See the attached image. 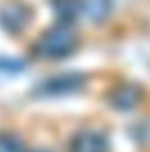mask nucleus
<instances>
[{"instance_id": "nucleus-7", "label": "nucleus", "mask_w": 150, "mask_h": 152, "mask_svg": "<svg viewBox=\"0 0 150 152\" xmlns=\"http://www.w3.org/2000/svg\"><path fill=\"white\" fill-rule=\"evenodd\" d=\"M53 9L58 21L73 25L81 12V0H53Z\"/></svg>"}, {"instance_id": "nucleus-4", "label": "nucleus", "mask_w": 150, "mask_h": 152, "mask_svg": "<svg viewBox=\"0 0 150 152\" xmlns=\"http://www.w3.org/2000/svg\"><path fill=\"white\" fill-rule=\"evenodd\" d=\"M30 16L32 14H30V11L25 5H21V4H9L0 12V25L7 32L14 34V32H20V30H23L27 27V23L30 21Z\"/></svg>"}, {"instance_id": "nucleus-5", "label": "nucleus", "mask_w": 150, "mask_h": 152, "mask_svg": "<svg viewBox=\"0 0 150 152\" xmlns=\"http://www.w3.org/2000/svg\"><path fill=\"white\" fill-rule=\"evenodd\" d=\"M141 99V92L134 85H122L115 88L110 96V103L117 110H131Z\"/></svg>"}, {"instance_id": "nucleus-3", "label": "nucleus", "mask_w": 150, "mask_h": 152, "mask_svg": "<svg viewBox=\"0 0 150 152\" xmlns=\"http://www.w3.org/2000/svg\"><path fill=\"white\" fill-rule=\"evenodd\" d=\"M69 152H110V142L99 131H81L71 140Z\"/></svg>"}, {"instance_id": "nucleus-9", "label": "nucleus", "mask_w": 150, "mask_h": 152, "mask_svg": "<svg viewBox=\"0 0 150 152\" xmlns=\"http://www.w3.org/2000/svg\"><path fill=\"white\" fill-rule=\"evenodd\" d=\"M34 152H51V151H42V149H41V151H34Z\"/></svg>"}, {"instance_id": "nucleus-1", "label": "nucleus", "mask_w": 150, "mask_h": 152, "mask_svg": "<svg viewBox=\"0 0 150 152\" xmlns=\"http://www.w3.org/2000/svg\"><path fill=\"white\" fill-rule=\"evenodd\" d=\"M78 44V36L73 25L58 21L51 27L36 44V51L44 58H64L74 51Z\"/></svg>"}, {"instance_id": "nucleus-6", "label": "nucleus", "mask_w": 150, "mask_h": 152, "mask_svg": "<svg viewBox=\"0 0 150 152\" xmlns=\"http://www.w3.org/2000/svg\"><path fill=\"white\" fill-rule=\"evenodd\" d=\"M113 9V0H81V12H85L92 21H104Z\"/></svg>"}, {"instance_id": "nucleus-8", "label": "nucleus", "mask_w": 150, "mask_h": 152, "mask_svg": "<svg viewBox=\"0 0 150 152\" xmlns=\"http://www.w3.org/2000/svg\"><path fill=\"white\" fill-rule=\"evenodd\" d=\"M0 152H23V142L11 133L0 134Z\"/></svg>"}, {"instance_id": "nucleus-2", "label": "nucleus", "mask_w": 150, "mask_h": 152, "mask_svg": "<svg viewBox=\"0 0 150 152\" xmlns=\"http://www.w3.org/2000/svg\"><path fill=\"white\" fill-rule=\"evenodd\" d=\"M85 85V76L78 75V73H64V75L51 76L48 80H44L37 88L36 94L37 96H67L78 92L79 88H83Z\"/></svg>"}]
</instances>
